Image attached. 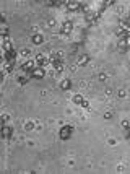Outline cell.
<instances>
[{"label":"cell","instance_id":"18","mask_svg":"<svg viewBox=\"0 0 130 174\" xmlns=\"http://www.w3.org/2000/svg\"><path fill=\"white\" fill-rule=\"evenodd\" d=\"M120 129H122V130H128V129H130V120H127V119L122 120V122H120Z\"/></svg>","mask_w":130,"mask_h":174},{"label":"cell","instance_id":"8","mask_svg":"<svg viewBox=\"0 0 130 174\" xmlns=\"http://www.w3.org/2000/svg\"><path fill=\"white\" fill-rule=\"evenodd\" d=\"M11 52H15L13 44L10 42V39H3V54H11Z\"/></svg>","mask_w":130,"mask_h":174},{"label":"cell","instance_id":"15","mask_svg":"<svg viewBox=\"0 0 130 174\" xmlns=\"http://www.w3.org/2000/svg\"><path fill=\"white\" fill-rule=\"evenodd\" d=\"M116 95H117V98H119V99H125V98L128 96V91L125 90V88H119Z\"/></svg>","mask_w":130,"mask_h":174},{"label":"cell","instance_id":"12","mask_svg":"<svg viewBox=\"0 0 130 174\" xmlns=\"http://www.w3.org/2000/svg\"><path fill=\"white\" fill-rule=\"evenodd\" d=\"M117 49H119L120 52H125L128 49V46H127V42H125V39H119L117 41Z\"/></svg>","mask_w":130,"mask_h":174},{"label":"cell","instance_id":"28","mask_svg":"<svg viewBox=\"0 0 130 174\" xmlns=\"http://www.w3.org/2000/svg\"><path fill=\"white\" fill-rule=\"evenodd\" d=\"M117 171H125V164H119V168H117Z\"/></svg>","mask_w":130,"mask_h":174},{"label":"cell","instance_id":"6","mask_svg":"<svg viewBox=\"0 0 130 174\" xmlns=\"http://www.w3.org/2000/svg\"><path fill=\"white\" fill-rule=\"evenodd\" d=\"M89 62H91V59H89L88 54H81V55H78V59H76V65L78 67H86Z\"/></svg>","mask_w":130,"mask_h":174},{"label":"cell","instance_id":"20","mask_svg":"<svg viewBox=\"0 0 130 174\" xmlns=\"http://www.w3.org/2000/svg\"><path fill=\"white\" fill-rule=\"evenodd\" d=\"M10 120H11V116L8 114V112H5V114L2 116V122H3V125H5V124H8Z\"/></svg>","mask_w":130,"mask_h":174},{"label":"cell","instance_id":"16","mask_svg":"<svg viewBox=\"0 0 130 174\" xmlns=\"http://www.w3.org/2000/svg\"><path fill=\"white\" fill-rule=\"evenodd\" d=\"M29 78H31V76H26V75H20V76H18V83H20V85H26L28 82H29Z\"/></svg>","mask_w":130,"mask_h":174},{"label":"cell","instance_id":"7","mask_svg":"<svg viewBox=\"0 0 130 174\" xmlns=\"http://www.w3.org/2000/svg\"><path fill=\"white\" fill-rule=\"evenodd\" d=\"M34 62H36V67H44L47 64V57L44 54H38L34 57Z\"/></svg>","mask_w":130,"mask_h":174},{"label":"cell","instance_id":"19","mask_svg":"<svg viewBox=\"0 0 130 174\" xmlns=\"http://www.w3.org/2000/svg\"><path fill=\"white\" fill-rule=\"evenodd\" d=\"M13 65H15V64L7 62V64H5V73H11V72H13Z\"/></svg>","mask_w":130,"mask_h":174},{"label":"cell","instance_id":"31","mask_svg":"<svg viewBox=\"0 0 130 174\" xmlns=\"http://www.w3.org/2000/svg\"><path fill=\"white\" fill-rule=\"evenodd\" d=\"M128 68H130V62H128Z\"/></svg>","mask_w":130,"mask_h":174},{"label":"cell","instance_id":"26","mask_svg":"<svg viewBox=\"0 0 130 174\" xmlns=\"http://www.w3.org/2000/svg\"><path fill=\"white\" fill-rule=\"evenodd\" d=\"M47 28H54L55 26V20L52 18V20H47V25H46Z\"/></svg>","mask_w":130,"mask_h":174},{"label":"cell","instance_id":"13","mask_svg":"<svg viewBox=\"0 0 130 174\" xmlns=\"http://www.w3.org/2000/svg\"><path fill=\"white\" fill-rule=\"evenodd\" d=\"M23 129L26 132H29V130H32V129H36V122L34 120H26V122L23 124Z\"/></svg>","mask_w":130,"mask_h":174},{"label":"cell","instance_id":"25","mask_svg":"<svg viewBox=\"0 0 130 174\" xmlns=\"http://www.w3.org/2000/svg\"><path fill=\"white\" fill-rule=\"evenodd\" d=\"M107 145H111V147H116V145H117V140L111 137V138H107Z\"/></svg>","mask_w":130,"mask_h":174},{"label":"cell","instance_id":"2","mask_svg":"<svg viewBox=\"0 0 130 174\" xmlns=\"http://www.w3.org/2000/svg\"><path fill=\"white\" fill-rule=\"evenodd\" d=\"M73 30V23L70 21V20H65V21H62V25H60V34H65L68 36L72 33Z\"/></svg>","mask_w":130,"mask_h":174},{"label":"cell","instance_id":"27","mask_svg":"<svg viewBox=\"0 0 130 174\" xmlns=\"http://www.w3.org/2000/svg\"><path fill=\"white\" fill-rule=\"evenodd\" d=\"M124 137H125V140H130V129L128 130H124Z\"/></svg>","mask_w":130,"mask_h":174},{"label":"cell","instance_id":"29","mask_svg":"<svg viewBox=\"0 0 130 174\" xmlns=\"http://www.w3.org/2000/svg\"><path fill=\"white\" fill-rule=\"evenodd\" d=\"M68 164H70V168H73V166H75V161L70 160V161H68Z\"/></svg>","mask_w":130,"mask_h":174},{"label":"cell","instance_id":"14","mask_svg":"<svg viewBox=\"0 0 130 174\" xmlns=\"http://www.w3.org/2000/svg\"><path fill=\"white\" fill-rule=\"evenodd\" d=\"M83 101H85V98L81 95H73V98H72V103L75 104V106H81Z\"/></svg>","mask_w":130,"mask_h":174},{"label":"cell","instance_id":"4","mask_svg":"<svg viewBox=\"0 0 130 174\" xmlns=\"http://www.w3.org/2000/svg\"><path fill=\"white\" fill-rule=\"evenodd\" d=\"M34 68H36L34 60H26V62H23V65H21V72L23 73H31Z\"/></svg>","mask_w":130,"mask_h":174},{"label":"cell","instance_id":"17","mask_svg":"<svg viewBox=\"0 0 130 174\" xmlns=\"http://www.w3.org/2000/svg\"><path fill=\"white\" fill-rule=\"evenodd\" d=\"M2 36H3V39H8V26H7V23H2Z\"/></svg>","mask_w":130,"mask_h":174},{"label":"cell","instance_id":"10","mask_svg":"<svg viewBox=\"0 0 130 174\" xmlns=\"http://www.w3.org/2000/svg\"><path fill=\"white\" fill-rule=\"evenodd\" d=\"M31 42L34 44V46H41V44L44 42V36H42V34H39V33L32 34V36H31Z\"/></svg>","mask_w":130,"mask_h":174},{"label":"cell","instance_id":"23","mask_svg":"<svg viewBox=\"0 0 130 174\" xmlns=\"http://www.w3.org/2000/svg\"><path fill=\"white\" fill-rule=\"evenodd\" d=\"M103 116H104V119L109 120V119H112V117H114V112H112V111H106Z\"/></svg>","mask_w":130,"mask_h":174},{"label":"cell","instance_id":"9","mask_svg":"<svg viewBox=\"0 0 130 174\" xmlns=\"http://www.w3.org/2000/svg\"><path fill=\"white\" fill-rule=\"evenodd\" d=\"M80 7H81L80 2H67V3H65V10H68V11L80 10Z\"/></svg>","mask_w":130,"mask_h":174},{"label":"cell","instance_id":"5","mask_svg":"<svg viewBox=\"0 0 130 174\" xmlns=\"http://www.w3.org/2000/svg\"><path fill=\"white\" fill-rule=\"evenodd\" d=\"M11 137H13V127H10V125H3L2 127V138L3 140H10Z\"/></svg>","mask_w":130,"mask_h":174},{"label":"cell","instance_id":"1","mask_svg":"<svg viewBox=\"0 0 130 174\" xmlns=\"http://www.w3.org/2000/svg\"><path fill=\"white\" fill-rule=\"evenodd\" d=\"M73 130H75V129H73V125H62V127H60V132H59L60 140H63V141L68 140V138L73 135Z\"/></svg>","mask_w":130,"mask_h":174},{"label":"cell","instance_id":"3","mask_svg":"<svg viewBox=\"0 0 130 174\" xmlns=\"http://www.w3.org/2000/svg\"><path fill=\"white\" fill-rule=\"evenodd\" d=\"M31 78H34V80H41V78H44L46 76V70H44V67H36L34 70L29 73Z\"/></svg>","mask_w":130,"mask_h":174},{"label":"cell","instance_id":"30","mask_svg":"<svg viewBox=\"0 0 130 174\" xmlns=\"http://www.w3.org/2000/svg\"><path fill=\"white\" fill-rule=\"evenodd\" d=\"M127 25L130 26V13H128V17H127Z\"/></svg>","mask_w":130,"mask_h":174},{"label":"cell","instance_id":"11","mask_svg":"<svg viewBox=\"0 0 130 174\" xmlns=\"http://www.w3.org/2000/svg\"><path fill=\"white\" fill-rule=\"evenodd\" d=\"M59 86H60V90H62V91H68V90L72 88V80L63 78L62 82H60V85H59Z\"/></svg>","mask_w":130,"mask_h":174},{"label":"cell","instance_id":"22","mask_svg":"<svg viewBox=\"0 0 130 174\" xmlns=\"http://www.w3.org/2000/svg\"><path fill=\"white\" fill-rule=\"evenodd\" d=\"M20 54H21L23 57H28V55L31 54V49H28V47H24V49H21V51H20Z\"/></svg>","mask_w":130,"mask_h":174},{"label":"cell","instance_id":"21","mask_svg":"<svg viewBox=\"0 0 130 174\" xmlns=\"http://www.w3.org/2000/svg\"><path fill=\"white\" fill-rule=\"evenodd\" d=\"M98 80H99V82H106V80H107V73H106V72L98 73Z\"/></svg>","mask_w":130,"mask_h":174},{"label":"cell","instance_id":"24","mask_svg":"<svg viewBox=\"0 0 130 174\" xmlns=\"http://www.w3.org/2000/svg\"><path fill=\"white\" fill-rule=\"evenodd\" d=\"M81 107H85V109H89V111H91V106H89V101H88V99H85L83 103H81Z\"/></svg>","mask_w":130,"mask_h":174}]
</instances>
